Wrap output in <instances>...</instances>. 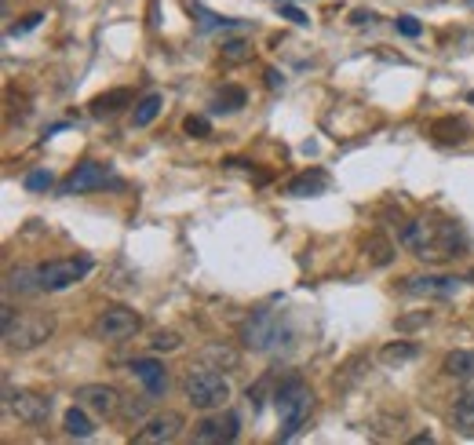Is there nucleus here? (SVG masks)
<instances>
[{"instance_id":"f257e3e1","label":"nucleus","mask_w":474,"mask_h":445,"mask_svg":"<svg viewBox=\"0 0 474 445\" xmlns=\"http://www.w3.org/2000/svg\"><path fill=\"white\" fill-rule=\"evenodd\" d=\"M398 241L420 263H434V267L463 256L467 249V234L460 230V223H449V219H409L402 223Z\"/></svg>"},{"instance_id":"f03ea898","label":"nucleus","mask_w":474,"mask_h":445,"mask_svg":"<svg viewBox=\"0 0 474 445\" xmlns=\"http://www.w3.org/2000/svg\"><path fill=\"white\" fill-rule=\"evenodd\" d=\"M183 394L193 409H201V413H216L223 409L226 401H230V383L223 380V373L201 366V369H190L183 376Z\"/></svg>"},{"instance_id":"7ed1b4c3","label":"nucleus","mask_w":474,"mask_h":445,"mask_svg":"<svg viewBox=\"0 0 474 445\" xmlns=\"http://www.w3.org/2000/svg\"><path fill=\"white\" fill-rule=\"evenodd\" d=\"M274 406H278V413H282V427H285L282 438H292L306 424V416H310L314 394H310V387L299 376H289L278 391H274Z\"/></svg>"},{"instance_id":"20e7f679","label":"nucleus","mask_w":474,"mask_h":445,"mask_svg":"<svg viewBox=\"0 0 474 445\" xmlns=\"http://www.w3.org/2000/svg\"><path fill=\"white\" fill-rule=\"evenodd\" d=\"M55 333V317L52 314H15L4 326V347L8 350H33L48 343Z\"/></svg>"},{"instance_id":"39448f33","label":"nucleus","mask_w":474,"mask_h":445,"mask_svg":"<svg viewBox=\"0 0 474 445\" xmlns=\"http://www.w3.org/2000/svg\"><path fill=\"white\" fill-rule=\"evenodd\" d=\"M37 274H41V289L45 293H62L77 281H85L92 274V260L88 256H69V260H48L37 263Z\"/></svg>"},{"instance_id":"423d86ee","label":"nucleus","mask_w":474,"mask_h":445,"mask_svg":"<svg viewBox=\"0 0 474 445\" xmlns=\"http://www.w3.org/2000/svg\"><path fill=\"white\" fill-rule=\"evenodd\" d=\"M139 329H143V317H139V310H132V307H106V310H99L95 326H92V333H95L99 340H106V343L132 340Z\"/></svg>"},{"instance_id":"0eeeda50","label":"nucleus","mask_w":474,"mask_h":445,"mask_svg":"<svg viewBox=\"0 0 474 445\" xmlns=\"http://www.w3.org/2000/svg\"><path fill=\"white\" fill-rule=\"evenodd\" d=\"M4 406L15 420L37 427V424H48L52 416V398L48 394H37V391H12L4 387Z\"/></svg>"},{"instance_id":"6e6552de","label":"nucleus","mask_w":474,"mask_h":445,"mask_svg":"<svg viewBox=\"0 0 474 445\" xmlns=\"http://www.w3.org/2000/svg\"><path fill=\"white\" fill-rule=\"evenodd\" d=\"M282 336V326H278V310H256L245 326H241V343L249 350H270Z\"/></svg>"},{"instance_id":"1a4fd4ad","label":"nucleus","mask_w":474,"mask_h":445,"mask_svg":"<svg viewBox=\"0 0 474 445\" xmlns=\"http://www.w3.org/2000/svg\"><path fill=\"white\" fill-rule=\"evenodd\" d=\"M183 427H186L183 413H176V409H165V413L150 416V420H146V424L135 431V441H139V445H168V441H176V438L183 434Z\"/></svg>"},{"instance_id":"9d476101","label":"nucleus","mask_w":474,"mask_h":445,"mask_svg":"<svg viewBox=\"0 0 474 445\" xmlns=\"http://www.w3.org/2000/svg\"><path fill=\"white\" fill-rule=\"evenodd\" d=\"M460 285H463V277H453V274H416L402 281V293L427 296V300H449L453 293H460Z\"/></svg>"},{"instance_id":"9b49d317","label":"nucleus","mask_w":474,"mask_h":445,"mask_svg":"<svg viewBox=\"0 0 474 445\" xmlns=\"http://www.w3.org/2000/svg\"><path fill=\"white\" fill-rule=\"evenodd\" d=\"M77 406H85L92 416H117L121 409V391L110 387V383H85L77 387Z\"/></svg>"},{"instance_id":"f8f14e48","label":"nucleus","mask_w":474,"mask_h":445,"mask_svg":"<svg viewBox=\"0 0 474 445\" xmlns=\"http://www.w3.org/2000/svg\"><path fill=\"white\" fill-rule=\"evenodd\" d=\"M237 431H241V420H237V413H212L205 416L201 424L193 427V441L197 445H223V441H233Z\"/></svg>"},{"instance_id":"ddd939ff","label":"nucleus","mask_w":474,"mask_h":445,"mask_svg":"<svg viewBox=\"0 0 474 445\" xmlns=\"http://www.w3.org/2000/svg\"><path fill=\"white\" fill-rule=\"evenodd\" d=\"M110 183V172L99 161H81L66 179H62V194H88V190H99Z\"/></svg>"},{"instance_id":"4468645a","label":"nucleus","mask_w":474,"mask_h":445,"mask_svg":"<svg viewBox=\"0 0 474 445\" xmlns=\"http://www.w3.org/2000/svg\"><path fill=\"white\" fill-rule=\"evenodd\" d=\"M197 361L216 369V373H237L241 369V350L230 347V343H208V347L197 350Z\"/></svg>"},{"instance_id":"2eb2a0df","label":"nucleus","mask_w":474,"mask_h":445,"mask_svg":"<svg viewBox=\"0 0 474 445\" xmlns=\"http://www.w3.org/2000/svg\"><path fill=\"white\" fill-rule=\"evenodd\" d=\"M430 136H434V143H442V146H460V143H467V136H470V128H467V120L463 117H438L430 125Z\"/></svg>"},{"instance_id":"dca6fc26","label":"nucleus","mask_w":474,"mask_h":445,"mask_svg":"<svg viewBox=\"0 0 474 445\" xmlns=\"http://www.w3.org/2000/svg\"><path fill=\"white\" fill-rule=\"evenodd\" d=\"M132 373H135V380H143V387L157 398V394H165L168 391V376H165V366H157L153 358H139V361H132Z\"/></svg>"},{"instance_id":"f3484780","label":"nucleus","mask_w":474,"mask_h":445,"mask_svg":"<svg viewBox=\"0 0 474 445\" xmlns=\"http://www.w3.org/2000/svg\"><path fill=\"white\" fill-rule=\"evenodd\" d=\"M380 366L383 369H405L409 361H416L420 358V347L416 343H409V340H398V343H387V347H380Z\"/></svg>"},{"instance_id":"a211bd4d","label":"nucleus","mask_w":474,"mask_h":445,"mask_svg":"<svg viewBox=\"0 0 474 445\" xmlns=\"http://www.w3.org/2000/svg\"><path fill=\"white\" fill-rule=\"evenodd\" d=\"M132 103H135L132 88H113V92L95 95L88 106H92V117H113V113H121V110H125V106H132Z\"/></svg>"},{"instance_id":"6ab92c4d","label":"nucleus","mask_w":474,"mask_h":445,"mask_svg":"<svg viewBox=\"0 0 474 445\" xmlns=\"http://www.w3.org/2000/svg\"><path fill=\"white\" fill-rule=\"evenodd\" d=\"M4 293L8 296H29V293H45L41 289V274H37V267H15L8 270V281H4Z\"/></svg>"},{"instance_id":"aec40b11","label":"nucleus","mask_w":474,"mask_h":445,"mask_svg":"<svg viewBox=\"0 0 474 445\" xmlns=\"http://www.w3.org/2000/svg\"><path fill=\"white\" fill-rule=\"evenodd\" d=\"M150 406H153V394H139V398H121V409H117V416H121L125 424H135L143 427L150 420Z\"/></svg>"},{"instance_id":"412c9836","label":"nucleus","mask_w":474,"mask_h":445,"mask_svg":"<svg viewBox=\"0 0 474 445\" xmlns=\"http://www.w3.org/2000/svg\"><path fill=\"white\" fill-rule=\"evenodd\" d=\"M325 186H329V176H325L322 169H314V172L296 176V179L285 186V194H292V197H314V194H322Z\"/></svg>"},{"instance_id":"4be33fe9","label":"nucleus","mask_w":474,"mask_h":445,"mask_svg":"<svg viewBox=\"0 0 474 445\" xmlns=\"http://www.w3.org/2000/svg\"><path fill=\"white\" fill-rule=\"evenodd\" d=\"M442 373L453 380H474V350H449L442 361Z\"/></svg>"},{"instance_id":"5701e85b","label":"nucleus","mask_w":474,"mask_h":445,"mask_svg":"<svg viewBox=\"0 0 474 445\" xmlns=\"http://www.w3.org/2000/svg\"><path fill=\"white\" fill-rule=\"evenodd\" d=\"M165 110V95L161 92H150V95H143L139 103H135V113H132V125L135 128H150L153 120H157V113Z\"/></svg>"},{"instance_id":"b1692460","label":"nucleus","mask_w":474,"mask_h":445,"mask_svg":"<svg viewBox=\"0 0 474 445\" xmlns=\"http://www.w3.org/2000/svg\"><path fill=\"white\" fill-rule=\"evenodd\" d=\"M453 424L460 434H474V387H467L460 398H456V406H453Z\"/></svg>"},{"instance_id":"393cba45","label":"nucleus","mask_w":474,"mask_h":445,"mask_svg":"<svg viewBox=\"0 0 474 445\" xmlns=\"http://www.w3.org/2000/svg\"><path fill=\"white\" fill-rule=\"evenodd\" d=\"M62 427H66V434H69V438H92V434H95V424H92V416H88V409H85V406L66 409Z\"/></svg>"},{"instance_id":"a878e982","label":"nucleus","mask_w":474,"mask_h":445,"mask_svg":"<svg viewBox=\"0 0 474 445\" xmlns=\"http://www.w3.org/2000/svg\"><path fill=\"white\" fill-rule=\"evenodd\" d=\"M365 256H369L372 267H390V263H394V245H390L383 234H372V237L365 241Z\"/></svg>"},{"instance_id":"bb28decb","label":"nucleus","mask_w":474,"mask_h":445,"mask_svg":"<svg viewBox=\"0 0 474 445\" xmlns=\"http://www.w3.org/2000/svg\"><path fill=\"white\" fill-rule=\"evenodd\" d=\"M219 55H223V62H245V59H252V45L245 37H230V40H223Z\"/></svg>"},{"instance_id":"cd10ccee","label":"nucleus","mask_w":474,"mask_h":445,"mask_svg":"<svg viewBox=\"0 0 474 445\" xmlns=\"http://www.w3.org/2000/svg\"><path fill=\"white\" fill-rule=\"evenodd\" d=\"M245 103H249L245 88H237V85H226V88L219 92V99H216V110H241Z\"/></svg>"},{"instance_id":"c85d7f7f","label":"nucleus","mask_w":474,"mask_h":445,"mask_svg":"<svg viewBox=\"0 0 474 445\" xmlns=\"http://www.w3.org/2000/svg\"><path fill=\"white\" fill-rule=\"evenodd\" d=\"M183 128H186V136H193V139H208V136H212L208 117H186Z\"/></svg>"},{"instance_id":"c756f323","label":"nucleus","mask_w":474,"mask_h":445,"mask_svg":"<svg viewBox=\"0 0 474 445\" xmlns=\"http://www.w3.org/2000/svg\"><path fill=\"white\" fill-rule=\"evenodd\" d=\"M179 347H183L179 333H157V336L150 340V350H157V354H161V350H179Z\"/></svg>"},{"instance_id":"7c9ffc66","label":"nucleus","mask_w":474,"mask_h":445,"mask_svg":"<svg viewBox=\"0 0 474 445\" xmlns=\"http://www.w3.org/2000/svg\"><path fill=\"white\" fill-rule=\"evenodd\" d=\"M45 22V12H29L22 22H15L12 29H8V37H22V33H29V29H37V26H41Z\"/></svg>"},{"instance_id":"2f4dec72","label":"nucleus","mask_w":474,"mask_h":445,"mask_svg":"<svg viewBox=\"0 0 474 445\" xmlns=\"http://www.w3.org/2000/svg\"><path fill=\"white\" fill-rule=\"evenodd\" d=\"M48 186H52V172H45V169L26 176V190H33V194H37V190H48Z\"/></svg>"},{"instance_id":"473e14b6","label":"nucleus","mask_w":474,"mask_h":445,"mask_svg":"<svg viewBox=\"0 0 474 445\" xmlns=\"http://www.w3.org/2000/svg\"><path fill=\"white\" fill-rule=\"evenodd\" d=\"M394 26H398V33H405V37H420V29H423V26H420L416 19H409V15H402Z\"/></svg>"},{"instance_id":"72a5a7b5","label":"nucleus","mask_w":474,"mask_h":445,"mask_svg":"<svg viewBox=\"0 0 474 445\" xmlns=\"http://www.w3.org/2000/svg\"><path fill=\"white\" fill-rule=\"evenodd\" d=\"M282 15H285L289 22H296V26H306V22H310V19H306L299 8H292V4H282Z\"/></svg>"},{"instance_id":"f704fd0d","label":"nucleus","mask_w":474,"mask_h":445,"mask_svg":"<svg viewBox=\"0 0 474 445\" xmlns=\"http://www.w3.org/2000/svg\"><path fill=\"white\" fill-rule=\"evenodd\" d=\"M427 321H430V314L423 310V314H416V317H402L398 329H416V326H427Z\"/></svg>"},{"instance_id":"c9c22d12","label":"nucleus","mask_w":474,"mask_h":445,"mask_svg":"<svg viewBox=\"0 0 474 445\" xmlns=\"http://www.w3.org/2000/svg\"><path fill=\"white\" fill-rule=\"evenodd\" d=\"M266 88H270V92H278V88H285V77H282L278 70H266Z\"/></svg>"},{"instance_id":"e433bc0d","label":"nucleus","mask_w":474,"mask_h":445,"mask_svg":"<svg viewBox=\"0 0 474 445\" xmlns=\"http://www.w3.org/2000/svg\"><path fill=\"white\" fill-rule=\"evenodd\" d=\"M467 99H470V103H474V92H470V95H467Z\"/></svg>"}]
</instances>
